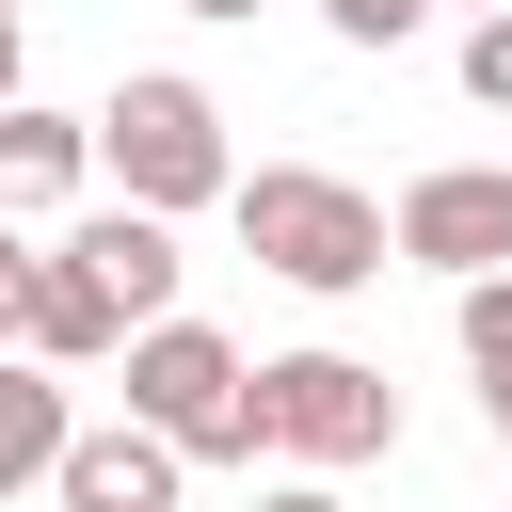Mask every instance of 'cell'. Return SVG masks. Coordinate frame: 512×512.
Wrapping results in <instances>:
<instances>
[{"instance_id":"52a82bcc","label":"cell","mask_w":512,"mask_h":512,"mask_svg":"<svg viewBox=\"0 0 512 512\" xmlns=\"http://www.w3.org/2000/svg\"><path fill=\"white\" fill-rule=\"evenodd\" d=\"M96 192V112H48V96H16L0 112V224H32V208H80Z\"/></svg>"},{"instance_id":"3957f363","label":"cell","mask_w":512,"mask_h":512,"mask_svg":"<svg viewBox=\"0 0 512 512\" xmlns=\"http://www.w3.org/2000/svg\"><path fill=\"white\" fill-rule=\"evenodd\" d=\"M128 416H144L176 464H256V352L176 304V320L128 336Z\"/></svg>"},{"instance_id":"2e32d148","label":"cell","mask_w":512,"mask_h":512,"mask_svg":"<svg viewBox=\"0 0 512 512\" xmlns=\"http://www.w3.org/2000/svg\"><path fill=\"white\" fill-rule=\"evenodd\" d=\"M256 512H336V480H272V496H256Z\"/></svg>"},{"instance_id":"7c38bea8","label":"cell","mask_w":512,"mask_h":512,"mask_svg":"<svg viewBox=\"0 0 512 512\" xmlns=\"http://www.w3.org/2000/svg\"><path fill=\"white\" fill-rule=\"evenodd\" d=\"M320 32H336V48H416L432 0H320Z\"/></svg>"},{"instance_id":"4fadbf2b","label":"cell","mask_w":512,"mask_h":512,"mask_svg":"<svg viewBox=\"0 0 512 512\" xmlns=\"http://www.w3.org/2000/svg\"><path fill=\"white\" fill-rule=\"evenodd\" d=\"M464 96L512 112V16H464Z\"/></svg>"},{"instance_id":"30bf717a","label":"cell","mask_w":512,"mask_h":512,"mask_svg":"<svg viewBox=\"0 0 512 512\" xmlns=\"http://www.w3.org/2000/svg\"><path fill=\"white\" fill-rule=\"evenodd\" d=\"M64 448H80V400H64V368L0 352V496H48V480H64Z\"/></svg>"},{"instance_id":"9c48e42d","label":"cell","mask_w":512,"mask_h":512,"mask_svg":"<svg viewBox=\"0 0 512 512\" xmlns=\"http://www.w3.org/2000/svg\"><path fill=\"white\" fill-rule=\"evenodd\" d=\"M64 240L96 256V288L128 304V336H144V320H176V272H192V256H176V224H144V208H80Z\"/></svg>"},{"instance_id":"8fae6325","label":"cell","mask_w":512,"mask_h":512,"mask_svg":"<svg viewBox=\"0 0 512 512\" xmlns=\"http://www.w3.org/2000/svg\"><path fill=\"white\" fill-rule=\"evenodd\" d=\"M448 336H464V368H480V400H512V272H480V288H448Z\"/></svg>"},{"instance_id":"d6986e66","label":"cell","mask_w":512,"mask_h":512,"mask_svg":"<svg viewBox=\"0 0 512 512\" xmlns=\"http://www.w3.org/2000/svg\"><path fill=\"white\" fill-rule=\"evenodd\" d=\"M432 16H448V0H432ZM464 16H512V0H464Z\"/></svg>"},{"instance_id":"9a60e30c","label":"cell","mask_w":512,"mask_h":512,"mask_svg":"<svg viewBox=\"0 0 512 512\" xmlns=\"http://www.w3.org/2000/svg\"><path fill=\"white\" fill-rule=\"evenodd\" d=\"M16 64H32V48H16V0H0V112H16V96H32V80H16Z\"/></svg>"},{"instance_id":"5b68a950","label":"cell","mask_w":512,"mask_h":512,"mask_svg":"<svg viewBox=\"0 0 512 512\" xmlns=\"http://www.w3.org/2000/svg\"><path fill=\"white\" fill-rule=\"evenodd\" d=\"M384 256H400V272H448V288L512 272V160H432V176H400Z\"/></svg>"},{"instance_id":"5bb4252c","label":"cell","mask_w":512,"mask_h":512,"mask_svg":"<svg viewBox=\"0 0 512 512\" xmlns=\"http://www.w3.org/2000/svg\"><path fill=\"white\" fill-rule=\"evenodd\" d=\"M16 304H32V224H0V352H16Z\"/></svg>"},{"instance_id":"8992f818","label":"cell","mask_w":512,"mask_h":512,"mask_svg":"<svg viewBox=\"0 0 512 512\" xmlns=\"http://www.w3.org/2000/svg\"><path fill=\"white\" fill-rule=\"evenodd\" d=\"M16 352H32V368H96V352H128V304L96 288V256H80V240H32V304H16Z\"/></svg>"},{"instance_id":"7a4b0ae2","label":"cell","mask_w":512,"mask_h":512,"mask_svg":"<svg viewBox=\"0 0 512 512\" xmlns=\"http://www.w3.org/2000/svg\"><path fill=\"white\" fill-rule=\"evenodd\" d=\"M224 224H240V256L288 272L304 304H352V288L400 272V256H384V192H352L336 160H256V176L224 192Z\"/></svg>"},{"instance_id":"6da1fadb","label":"cell","mask_w":512,"mask_h":512,"mask_svg":"<svg viewBox=\"0 0 512 512\" xmlns=\"http://www.w3.org/2000/svg\"><path fill=\"white\" fill-rule=\"evenodd\" d=\"M96 176H112V208H144V224H192V208H224V192H240L224 96H208L192 64H128V80L96 96Z\"/></svg>"},{"instance_id":"277c9868","label":"cell","mask_w":512,"mask_h":512,"mask_svg":"<svg viewBox=\"0 0 512 512\" xmlns=\"http://www.w3.org/2000/svg\"><path fill=\"white\" fill-rule=\"evenodd\" d=\"M256 448H288L304 480H336V464H384V448H400V384H384L368 352H336V336H304V352H256Z\"/></svg>"},{"instance_id":"ba28073f","label":"cell","mask_w":512,"mask_h":512,"mask_svg":"<svg viewBox=\"0 0 512 512\" xmlns=\"http://www.w3.org/2000/svg\"><path fill=\"white\" fill-rule=\"evenodd\" d=\"M176 480H192V464H176L144 416H80V448H64L48 496H64V512H176Z\"/></svg>"},{"instance_id":"ac0fdd59","label":"cell","mask_w":512,"mask_h":512,"mask_svg":"<svg viewBox=\"0 0 512 512\" xmlns=\"http://www.w3.org/2000/svg\"><path fill=\"white\" fill-rule=\"evenodd\" d=\"M480 416H496V464H512V400H480Z\"/></svg>"},{"instance_id":"e0dca14e","label":"cell","mask_w":512,"mask_h":512,"mask_svg":"<svg viewBox=\"0 0 512 512\" xmlns=\"http://www.w3.org/2000/svg\"><path fill=\"white\" fill-rule=\"evenodd\" d=\"M176 16H256V0H176Z\"/></svg>"}]
</instances>
